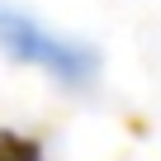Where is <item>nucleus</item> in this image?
Listing matches in <instances>:
<instances>
[{
	"instance_id": "f257e3e1",
	"label": "nucleus",
	"mask_w": 161,
	"mask_h": 161,
	"mask_svg": "<svg viewBox=\"0 0 161 161\" xmlns=\"http://www.w3.org/2000/svg\"><path fill=\"white\" fill-rule=\"evenodd\" d=\"M0 52L10 62H24V66H43L66 90H86L100 76V52L90 43L62 38V33L43 29L33 14H19V10H5V5H0Z\"/></svg>"
}]
</instances>
